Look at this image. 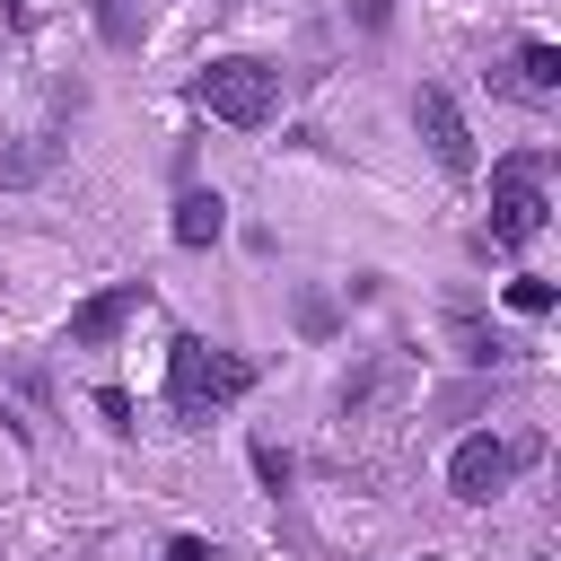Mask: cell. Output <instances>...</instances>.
<instances>
[{"label": "cell", "mask_w": 561, "mask_h": 561, "mask_svg": "<svg viewBox=\"0 0 561 561\" xmlns=\"http://www.w3.org/2000/svg\"><path fill=\"white\" fill-rule=\"evenodd\" d=\"M245 386H254V359H237V351H219V342H202V333H184V342L167 351V412H175L184 430H210Z\"/></svg>", "instance_id": "6da1fadb"}, {"label": "cell", "mask_w": 561, "mask_h": 561, "mask_svg": "<svg viewBox=\"0 0 561 561\" xmlns=\"http://www.w3.org/2000/svg\"><path fill=\"white\" fill-rule=\"evenodd\" d=\"M193 105H202V114H219V123H237V131H263V123H272V105H280V70H272V61H254V53H228V61L193 70Z\"/></svg>", "instance_id": "7a4b0ae2"}, {"label": "cell", "mask_w": 561, "mask_h": 561, "mask_svg": "<svg viewBox=\"0 0 561 561\" xmlns=\"http://www.w3.org/2000/svg\"><path fill=\"white\" fill-rule=\"evenodd\" d=\"M543 210H552V202H543V158L517 149V158L491 167V228H482L473 245H482V254H491V245H526V237H543Z\"/></svg>", "instance_id": "3957f363"}, {"label": "cell", "mask_w": 561, "mask_h": 561, "mask_svg": "<svg viewBox=\"0 0 561 561\" xmlns=\"http://www.w3.org/2000/svg\"><path fill=\"white\" fill-rule=\"evenodd\" d=\"M508 473H517V447H508V438H491V430L456 438V456H447V491H456L465 508H491V500L508 491Z\"/></svg>", "instance_id": "277c9868"}, {"label": "cell", "mask_w": 561, "mask_h": 561, "mask_svg": "<svg viewBox=\"0 0 561 561\" xmlns=\"http://www.w3.org/2000/svg\"><path fill=\"white\" fill-rule=\"evenodd\" d=\"M412 131L430 140V158L447 175H473V131H465V114H456L447 88H412Z\"/></svg>", "instance_id": "5b68a950"}, {"label": "cell", "mask_w": 561, "mask_h": 561, "mask_svg": "<svg viewBox=\"0 0 561 561\" xmlns=\"http://www.w3.org/2000/svg\"><path fill=\"white\" fill-rule=\"evenodd\" d=\"M149 307V280H105L96 298H79L70 307V351H96V342H114L131 316Z\"/></svg>", "instance_id": "8992f818"}, {"label": "cell", "mask_w": 561, "mask_h": 561, "mask_svg": "<svg viewBox=\"0 0 561 561\" xmlns=\"http://www.w3.org/2000/svg\"><path fill=\"white\" fill-rule=\"evenodd\" d=\"M219 228H228V202H219V193H184V202H175V245H184V254L219 245Z\"/></svg>", "instance_id": "52a82bcc"}, {"label": "cell", "mask_w": 561, "mask_h": 561, "mask_svg": "<svg viewBox=\"0 0 561 561\" xmlns=\"http://www.w3.org/2000/svg\"><path fill=\"white\" fill-rule=\"evenodd\" d=\"M447 342H456V359H473V368H500V359H517V342H508L500 324H482V316H456V324H447Z\"/></svg>", "instance_id": "ba28073f"}, {"label": "cell", "mask_w": 561, "mask_h": 561, "mask_svg": "<svg viewBox=\"0 0 561 561\" xmlns=\"http://www.w3.org/2000/svg\"><path fill=\"white\" fill-rule=\"evenodd\" d=\"M53 158H61V140H53V131H35V140H18V149H0V184H44V175H53Z\"/></svg>", "instance_id": "9c48e42d"}, {"label": "cell", "mask_w": 561, "mask_h": 561, "mask_svg": "<svg viewBox=\"0 0 561 561\" xmlns=\"http://www.w3.org/2000/svg\"><path fill=\"white\" fill-rule=\"evenodd\" d=\"M517 88H526V96H552V88H561V53H552L543 35L517 53Z\"/></svg>", "instance_id": "30bf717a"}, {"label": "cell", "mask_w": 561, "mask_h": 561, "mask_svg": "<svg viewBox=\"0 0 561 561\" xmlns=\"http://www.w3.org/2000/svg\"><path fill=\"white\" fill-rule=\"evenodd\" d=\"M140 26H149V18H140V0H96V35H105L114 53H131V44H140Z\"/></svg>", "instance_id": "8fae6325"}, {"label": "cell", "mask_w": 561, "mask_h": 561, "mask_svg": "<svg viewBox=\"0 0 561 561\" xmlns=\"http://www.w3.org/2000/svg\"><path fill=\"white\" fill-rule=\"evenodd\" d=\"M508 307H517V316H552V280H535V272L508 280Z\"/></svg>", "instance_id": "7c38bea8"}, {"label": "cell", "mask_w": 561, "mask_h": 561, "mask_svg": "<svg viewBox=\"0 0 561 561\" xmlns=\"http://www.w3.org/2000/svg\"><path fill=\"white\" fill-rule=\"evenodd\" d=\"M254 473H263V491H289V456H280V447H272V438H263V447H254Z\"/></svg>", "instance_id": "4fadbf2b"}, {"label": "cell", "mask_w": 561, "mask_h": 561, "mask_svg": "<svg viewBox=\"0 0 561 561\" xmlns=\"http://www.w3.org/2000/svg\"><path fill=\"white\" fill-rule=\"evenodd\" d=\"M96 412H105V430H131V394L123 386H96Z\"/></svg>", "instance_id": "5bb4252c"}, {"label": "cell", "mask_w": 561, "mask_h": 561, "mask_svg": "<svg viewBox=\"0 0 561 561\" xmlns=\"http://www.w3.org/2000/svg\"><path fill=\"white\" fill-rule=\"evenodd\" d=\"M298 324H307V333H324V324H333V298H316V289H307V298H298Z\"/></svg>", "instance_id": "9a60e30c"}, {"label": "cell", "mask_w": 561, "mask_h": 561, "mask_svg": "<svg viewBox=\"0 0 561 561\" xmlns=\"http://www.w3.org/2000/svg\"><path fill=\"white\" fill-rule=\"evenodd\" d=\"M167 561H219V552H210L202 535H175V543H167Z\"/></svg>", "instance_id": "2e32d148"}, {"label": "cell", "mask_w": 561, "mask_h": 561, "mask_svg": "<svg viewBox=\"0 0 561 561\" xmlns=\"http://www.w3.org/2000/svg\"><path fill=\"white\" fill-rule=\"evenodd\" d=\"M351 18H359V26H386V18H394V0H351Z\"/></svg>", "instance_id": "e0dca14e"}, {"label": "cell", "mask_w": 561, "mask_h": 561, "mask_svg": "<svg viewBox=\"0 0 561 561\" xmlns=\"http://www.w3.org/2000/svg\"><path fill=\"white\" fill-rule=\"evenodd\" d=\"M421 561H438V552H421Z\"/></svg>", "instance_id": "ac0fdd59"}]
</instances>
